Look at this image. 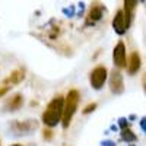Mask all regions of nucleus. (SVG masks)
<instances>
[{
  "label": "nucleus",
  "mask_w": 146,
  "mask_h": 146,
  "mask_svg": "<svg viewBox=\"0 0 146 146\" xmlns=\"http://www.w3.org/2000/svg\"><path fill=\"white\" fill-rule=\"evenodd\" d=\"M23 105V95L22 94H15L6 101L5 110L6 111H16Z\"/></svg>",
  "instance_id": "12"
},
{
  "label": "nucleus",
  "mask_w": 146,
  "mask_h": 146,
  "mask_svg": "<svg viewBox=\"0 0 146 146\" xmlns=\"http://www.w3.org/2000/svg\"><path fill=\"white\" fill-rule=\"evenodd\" d=\"M121 139L129 143V142H136L137 140V136L130 129H124V130H121Z\"/></svg>",
  "instance_id": "13"
},
{
  "label": "nucleus",
  "mask_w": 146,
  "mask_h": 146,
  "mask_svg": "<svg viewBox=\"0 0 146 146\" xmlns=\"http://www.w3.org/2000/svg\"><path fill=\"white\" fill-rule=\"evenodd\" d=\"M42 135H44V139H45V140H51V139H53V133H51V130H50V129H47V127L42 130Z\"/></svg>",
  "instance_id": "16"
},
{
  "label": "nucleus",
  "mask_w": 146,
  "mask_h": 146,
  "mask_svg": "<svg viewBox=\"0 0 146 146\" xmlns=\"http://www.w3.org/2000/svg\"><path fill=\"white\" fill-rule=\"evenodd\" d=\"M101 145H102V146H115V143H114L113 140H105V142H102Z\"/></svg>",
  "instance_id": "20"
},
{
  "label": "nucleus",
  "mask_w": 146,
  "mask_h": 146,
  "mask_svg": "<svg viewBox=\"0 0 146 146\" xmlns=\"http://www.w3.org/2000/svg\"><path fill=\"white\" fill-rule=\"evenodd\" d=\"M110 89H111L114 95H121L124 92V80H123L120 70L117 69H114L110 73Z\"/></svg>",
  "instance_id": "7"
},
{
  "label": "nucleus",
  "mask_w": 146,
  "mask_h": 146,
  "mask_svg": "<svg viewBox=\"0 0 146 146\" xmlns=\"http://www.w3.org/2000/svg\"><path fill=\"white\" fill-rule=\"evenodd\" d=\"M63 104H64V98L62 95H58V96H54L45 107L44 113H42V123L45 124L47 129L56 127L58 126V123H62Z\"/></svg>",
  "instance_id": "1"
},
{
  "label": "nucleus",
  "mask_w": 146,
  "mask_h": 146,
  "mask_svg": "<svg viewBox=\"0 0 146 146\" xmlns=\"http://www.w3.org/2000/svg\"><path fill=\"white\" fill-rule=\"evenodd\" d=\"M10 146H23V145H19V143H16V145H10Z\"/></svg>",
  "instance_id": "21"
},
{
  "label": "nucleus",
  "mask_w": 146,
  "mask_h": 146,
  "mask_svg": "<svg viewBox=\"0 0 146 146\" xmlns=\"http://www.w3.org/2000/svg\"><path fill=\"white\" fill-rule=\"evenodd\" d=\"M80 101V95L79 91L76 89H70L64 98V104H63V114H62V126L63 129H67L73 120V115H75L78 105Z\"/></svg>",
  "instance_id": "2"
},
{
  "label": "nucleus",
  "mask_w": 146,
  "mask_h": 146,
  "mask_svg": "<svg viewBox=\"0 0 146 146\" xmlns=\"http://www.w3.org/2000/svg\"><path fill=\"white\" fill-rule=\"evenodd\" d=\"M137 5H139V2H133V0H126V2H124L123 13H124V19H126V23H127V28H130V25H131V21H133V16H135V10H136Z\"/></svg>",
  "instance_id": "11"
},
{
  "label": "nucleus",
  "mask_w": 146,
  "mask_h": 146,
  "mask_svg": "<svg viewBox=\"0 0 146 146\" xmlns=\"http://www.w3.org/2000/svg\"><path fill=\"white\" fill-rule=\"evenodd\" d=\"M140 67H142V58H140V56H139V53H131L130 54V57H129V60L126 62V69H127V72H129V75H136V73L140 70Z\"/></svg>",
  "instance_id": "9"
},
{
  "label": "nucleus",
  "mask_w": 146,
  "mask_h": 146,
  "mask_svg": "<svg viewBox=\"0 0 146 146\" xmlns=\"http://www.w3.org/2000/svg\"><path fill=\"white\" fill-rule=\"evenodd\" d=\"M10 131L13 133V136L19 137V136H28L31 133H34L36 129H38V121L35 118H28V120H23V121H10V126H9Z\"/></svg>",
  "instance_id": "3"
},
{
  "label": "nucleus",
  "mask_w": 146,
  "mask_h": 146,
  "mask_svg": "<svg viewBox=\"0 0 146 146\" xmlns=\"http://www.w3.org/2000/svg\"><path fill=\"white\" fill-rule=\"evenodd\" d=\"M9 89H10V88H7V86H2V88H0V98H2V96H5V95L9 92Z\"/></svg>",
  "instance_id": "17"
},
{
  "label": "nucleus",
  "mask_w": 146,
  "mask_h": 146,
  "mask_svg": "<svg viewBox=\"0 0 146 146\" xmlns=\"http://www.w3.org/2000/svg\"><path fill=\"white\" fill-rule=\"evenodd\" d=\"M23 79H25V70H23V69H16L3 80V86L9 88L10 85H19Z\"/></svg>",
  "instance_id": "10"
},
{
  "label": "nucleus",
  "mask_w": 146,
  "mask_h": 146,
  "mask_svg": "<svg viewBox=\"0 0 146 146\" xmlns=\"http://www.w3.org/2000/svg\"><path fill=\"white\" fill-rule=\"evenodd\" d=\"M140 127H142V131L146 133V118L145 117H142V120H140Z\"/></svg>",
  "instance_id": "18"
},
{
  "label": "nucleus",
  "mask_w": 146,
  "mask_h": 146,
  "mask_svg": "<svg viewBox=\"0 0 146 146\" xmlns=\"http://www.w3.org/2000/svg\"><path fill=\"white\" fill-rule=\"evenodd\" d=\"M95 110H96V102H91V104H88L86 107H85L83 108V114H91V113H94L95 111Z\"/></svg>",
  "instance_id": "14"
},
{
  "label": "nucleus",
  "mask_w": 146,
  "mask_h": 146,
  "mask_svg": "<svg viewBox=\"0 0 146 146\" xmlns=\"http://www.w3.org/2000/svg\"><path fill=\"white\" fill-rule=\"evenodd\" d=\"M113 28L115 31V34L118 35H123L127 32V23H126V19H124V13H123V9L121 10H117L115 15L113 18Z\"/></svg>",
  "instance_id": "8"
},
{
  "label": "nucleus",
  "mask_w": 146,
  "mask_h": 146,
  "mask_svg": "<svg viewBox=\"0 0 146 146\" xmlns=\"http://www.w3.org/2000/svg\"><path fill=\"white\" fill-rule=\"evenodd\" d=\"M126 45L123 41H118L113 50V62L117 70L126 67V62H127V54H126Z\"/></svg>",
  "instance_id": "6"
},
{
  "label": "nucleus",
  "mask_w": 146,
  "mask_h": 146,
  "mask_svg": "<svg viewBox=\"0 0 146 146\" xmlns=\"http://www.w3.org/2000/svg\"><path fill=\"white\" fill-rule=\"evenodd\" d=\"M63 12H64V13H66V15H70V16H72L73 13H75V9H73V6H72L70 9H64Z\"/></svg>",
  "instance_id": "19"
},
{
  "label": "nucleus",
  "mask_w": 146,
  "mask_h": 146,
  "mask_svg": "<svg viewBox=\"0 0 146 146\" xmlns=\"http://www.w3.org/2000/svg\"><path fill=\"white\" fill-rule=\"evenodd\" d=\"M105 13H107V7L102 3H94L86 15V19H85V27H94L95 23H98L104 18Z\"/></svg>",
  "instance_id": "5"
},
{
  "label": "nucleus",
  "mask_w": 146,
  "mask_h": 146,
  "mask_svg": "<svg viewBox=\"0 0 146 146\" xmlns=\"http://www.w3.org/2000/svg\"><path fill=\"white\" fill-rule=\"evenodd\" d=\"M0 146H2V142H0Z\"/></svg>",
  "instance_id": "22"
},
{
  "label": "nucleus",
  "mask_w": 146,
  "mask_h": 146,
  "mask_svg": "<svg viewBox=\"0 0 146 146\" xmlns=\"http://www.w3.org/2000/svg\"><path fill=\"white\" fill-rule=\"evenodd\" d=\"M118 126L121 127V130H124V129H129V120H127V118H124V117L118 118Z\"/></svg>",
  "instance_id": "15"
},
{
  "label": "nucleus",
  "mask_w": 146,
  "mask_h": 146,
  "mask_svg": "<svg viewBox=\"0 0 146 146\" xmlns=\"http://www.w3.org/2000/svg\"><path fill=\"white\" fill-rule=\"evenodd\" d=\"M107 79H108V70L104 66L95 67L91 72V75H89V83H91V86L95 91H100L104 86V83H105Z\"/></svg>",
  "instance_id": "4"
}]
</instances>
